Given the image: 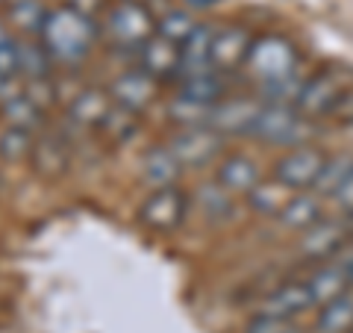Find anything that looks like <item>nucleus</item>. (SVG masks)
Here are the masks:
<instances>
[{
	"label": "nucleus",
	"mask_w": 353,
	"mask_h": 333,
	"mask_svg": "<svg viewBox=\"0 0 353 333\" xmlns=\"http://www.w3.org/2000/svg\"><path fill=\"white\" fill-rule=\"evenodd\" d=\"M215 183L224 186L230 195H250L253 189L262 183V174H259V165L250 157H245V153H230L215 169Z\"/></svg>",
	"instance_id": "nucleus-14"
},
{
	"label": "nucleus",
	"mask_w": 353,
	"mask_h": 333,
	"mask_svg": "<svg viewBox=\"0 0 353 333\" xmlns=\"http://www.w3.org/2000/svg\"><path fill=\"white\" fill-rule=\"evenodd\" d=\"M333 115H339L341 121H353V88H345V95H341V101L336 104Z\"/></svg>",
	"instance_id": "nucleus-38"
},
{
	"label": "nucleus",
	"mask_w": 353,
	"mask_h": 333,
	"mask_svg": "<svg viewBox=\"0 0 353 333\" xmlns=\"http://www.w3.org/2000/svg\"><path fill=\"white\" fill-rule=\"evenodd\" d=\"M106 36L118 48L139 50L150 36H157V21L141 0H121L106 12Z\"/></svg>",
	"instance_id": "nucleus-3"
},
{
	"label": "nucleus",
	"mask_w": 353,
	"mask_h": 333,
	"mask_svg": "<svg viewBox=\"0 0 353 333\" xmlns=\"http://www.w3.org/2000/svg\"><path fill=\"white\" fill-rule=\"evenodd\" d=\"M197 30V21L192 18V12H185V9H168L159 21H157V32L162 39H168L174 44H183L192 39V32Z\"/></svg>",
	"instance_id": "nucleus-30"
},
{
	"label": "nucleus",
	"mask_w": 353,
	"mask_h": 333,
	"mask_svg": "<svg viewBox=\"0 0 353 333\" xmlns=\"http://www.w3.org/2000/svg\"><path fill=\"white\" fill-rule=\"evenodd\" d=\"M3 41H9V32H6V27H3V21H0V44Z\"/></svg>",
	"instance_id": "nucleus-42"
},
{
	"label": "nucleus",
	"mask_w": 353,
	"mask_h": 333,
	"mask_svg": "<svg viewBox=\"0 0 353 333\" xmlns=\"http://www.w3.org/2000/svg\"><path fill=\"white\" fill-rule=\"evenodd\" d=\"M0 3H3V0H0Z\"/></svg>",
	"instance_id": "nucleus-44"
},
{
	"label": "nucleus",
	"mask_w": 353,
	"mask_h": 333,
	"mask_svg": "<svg viewBox=\"0 0 353 333\" xmlns=\"http://www.w3.org/2000/svg\"><path fill=\"white\" fill-rule=\"evenodd\" d=\"M185 3H189L192 9H209V6H215L218 0H185Z\"/></svg>",
	"instance_id": "nucleus-41"
},
{
	"label": "nucleus",
	"mask_w": 353,
	"mask_h": 333,
	"mask_svg": "<svg viewBox=\"0 0 353 333\" xmlns=\"http://www.w3.org/2000/svg\"><path fill=\"white\" fill-rule=\"evenodd\" d=\"M94 39H97L94 18L77 12L74 6L50 9L48 21H44V30H41V44L48 48L53 62H62V65H74L85 59Z\"/></svg>",
	"instance_id": "nucleus-1"
},
{
	"label": "nucleus",
	"mask_w": 353,
	"mask_h": 333,
	"mask_svg": "<svg viewBox=\"0 0 353 333\" xmlns=\"http://www.w3.org/2000/svg\"><path fill=\"white\" fill-rule=\"evenodd\" d=\"M30 160L41 177H59L68 171V148H65L57 136L36 139V148H32Z\"/></svg>",
	"instance_id": "nucleus-21"
},
{
	"label": "nucleus",
	"mask_w": 353,
	"mask_h": 333,
	"mask_svg": "<svg viewBox=\"0 0 353 333\" xmlns=\"http://www.w3.org/2000/svg\"><path fill=\"white\" fill-rule=\"evenodd\" d=\"M180 59H183V48L162 39L159 32L150 36L139 48V68L150 74L153 80H159V77H176L180 74Z\"/></svg>",
	"instance_id": "nucleus-13"
},
{
	"label": "nucleus",
	"mask_w": 353,
	"mask_h": 333,
	"mask_svg": "<svg viewBox=\"0 0 353 333\" xmlns=\"http://www.w3.org/2000/svg\"><path fill=\"white\" fill-rule=\"evenodd\" d=\"M112 106H115L112 95H109L106 88L92 86V88H80V92L71 97L68 115L74 124H80V127H101Z\"/></svg>",
	"instance_id": "nucleus-18"
},
{
	"label": "nucleus",
	"mask_w": 353,
	"mask_h": 333,
	"mask_svg": "<svg viewBox=\"0 0 353 333\" xmlns=\"http://www.w3.org/2000/svg\"><path fill=\"white\" fill-rule=\"evenodd\" d=\"M341 95H345V83H341L339 74H333V71L315 74V77H309V80H303L301 95H297V101H294V109L303 118L333 115Z\"/></svg>",
	"instance_id": "nucleus-7"
},
{
	"label": "nucleus",
	"mask_w": 353,
	"mask_h": 333,
	"mask_svg": "<svg viewBox=\"0 0 353 333\" xmlns=\"http://www.w3.org/2000/svg\"><path fill=\"white\" fill-rule=\"evenodd\" d=\"M262 101L256 97H227V101H218L212 106V118H209V127L215 133H250L256 118L262 113Z\"/></svg>",
	"instance_id": "nucleus-9"
},
{
	"label": "nucleus",
	"mask_w": 353,
	"mask_h": 333,
	"mask_svg": "<svg viewBox=\"0 0 353 333\" xmlns=\"http://www.w3.org/2000/svg\"><path fill=\"white\" fill-rule=\"evenodd\" d=\"M48 15L50 12L39 0H15V3L9 6V24H12L21 36H41Z\"/></svg>",
	"instance_id": "nucleus-26"
},
{
	"label": "nucleus",
	"mask_w": 353,
	"mask_h": 333,
	"mask_svg": "<svg viewBox=\"0 0 353 333\" xmlns=\"http://www.w3.org/2000/svg\"><path fill=\"white\" fill-rule=\"evenodd\" d=\"M24 97H30V104H36L41 113L57 104L59 97V86L53 83V77H39V80H27L24 83Z\"/></svg>",
	"instance_id": "nucleus-34"
},
{
	"label": "nucleus",
	"mask_w": 353,
	"mask_h": 333,
	"mask_svg": "<svg viewBox=\"0 0 353 333\" xmlns=\"http://www.w3.org/2000/svg\"><path fill=\"white\" fill-rule=\"evenodd\" d=\"M297 48L283 39V36H259L253 39L245 68L253 80L259 83H271V80H283L289 74H297Z\"/></svg>",
	"instance_id": "nucleus-2"
},
{
	"label": "nucleus",
	"mask_w": 353,
	"mask_h": 333,
	"mask_svg": "<svg viewBox=\"0 0 353 333\" xmlns=\"http://www.w3.org/2000/svg\"><path fill=\"white\" fill-rule=\"evenodd\" d=\"M21 77V65H18V41L9 39L0 44V80H12Z\"/></svg>",
	"instance_id": "nucleus-36"
},
{
	"label": "nucleus",
	"mask_w": 353,
	"mask_h": 333,
	"mask_svg": "<svg viewBox=\"0 0 353 333\" xmlns=\"http://www.w3.org/2000/svg\"><path fill=\"white\" fill-rule=\"evenodd\" d=\"M353 330V289L336 301L318 307L315 333H350Z\"/></svg>",
	"instance_id": "nucleus-22"
},
{
	"label": "nucleus",
	"mask_w": 353,
	"mask_h": 333,
	"mask_svg": "<svg viewBox=\"0 0 353 333\" xmlns=\"http://www.w3.org/2000/svg\"><path fill=\"white\" fill-rule=\"evenodd\" d=\"M321 218H324V198H318L315 192H294L292 201L277 216V221L285 230H297V233H306Z\"/></svg>",
	"instance_id": "nucleus-19"
},
{
	"label": "nucleus",
	"mask_w": 353,
	"mask_h": 333,
	"mask_svg": "<svg viewBox=\"0 0 353 333\" xmlns=\"http://www.w3.org/2000/svg\"><path fill=\"white\" fill-rule=\"evenodd\" d=\"M197 207H201V213L206 218L221 221V218L233 216V195L221 183H206L197 189Z\"/></svg>",
	"instance_id": "nucleus-29"
},
{
	"label": "nucleus",
	"mask_w": 353,
	"mask_h": 333,
	"mask_svg": "<svg viewBox=\"0 0 353 333\" xmlns=\"http://www.w3.org/2000/svg\"><path fill=\"white\" fill-rule=\"evenodd\" d=\"M333 201V207L339 209V213H345V216H353V171H350V177L345 183H341L339 189H336V195L330 198Z\"/></svg>",
	"instance_id": "nucleus-37"
},
{
	"label": "nucleus",
	"mask_w": 353,
	"mask_h": 333,
	"mask_svg": "<svg viewBox=\"0 0 353 333\" xmlns=\"http://www.w3.org/2000/svg\"><path fill=\"white\" fill-rule=\"evenodd\" d=\"M324 162H327L324 151H318L312 145H301V148H292L285 157H280V162L274 165V177L283 186H289L292 192H303V189L315 186Z\"/></svg>",
	"instance_id": "nucleus-6"
},
{
	"label": "nucleus",
	"mask_w": 353,
	"mask_h": 333,
	"mask_svg": "<svg viewBox=\"0 0 353 333\" xmlns=\"http://www.w3.org/2000/svg\"><path fill=\"white\" fill-rule=\"evenodd\" d=\"M3 83H6V80H0V86H3Z\"/></svg>",
	"instance_id": "nucleus-43"
},
{
	"label": "nucleus",
	"mask_w": 353,
	"mask_h": 333,
	"mask_svg": "<svg viewBox=\"0 0 353 333\" xmlns=\"http://www.w3.org/2000/svg\"><path fill=\"white\" fill-rule=\"evenodd\" d=\"M312 295H309L306 283H283L274 292H268L256 307V316H271V318H294L312 310Z\"/></svg>",
	"instance_id": "nucleus-11"
},
{
	"label": "nucleus",
	"mask_w": 353,
	"mask_h": 333,
	"mask_svg": "<svg viewBox=\"0 0 353 333\" xmlns=\"http://www.w3.org/2000/svg\"><path fill=\"white\" fill-rule=\"evenodd\" d=\"M306 283V289L309 295H312V304L315 307H324L330 301H336V298H341L345 292H350V274L347 269L341 263H324V265H318V269L312 272V277Z\"/></svg>",
	"instance_id": "nucleus-16"
},
{
	"label": "nucleus",
	"mask_w": 353,
	"mask_h": 333,
	"mask_svg": "<svg viewBox=\"0 0 353 333\" xmlns=\"http://www.w3.org/2000/svg\"><path fill=\"white\" fill-rule=\"evenodd\" d=\"M292 189L289 186H283L277 177H274L271 183H259L253 192L248 195V201H250V207L256 209L259 216H274L277 218L280 213H283V207L292 201Z\"/></svg>",
	"instance_id": "nucleus-24"
},
{
	"label": "nucleus",
	"mask_w": 353,
	"mask_h": 333,
	"mask_svg": "<svg viewBox=\"0 0 353 333\" xmlns=\"http://www.w3.org/2000/svg\"><path fill=\"white\" fill-rule=\"evenodd\" d=\"M212 39L215 30L209 24H197L192 32V39L183 44V59H180V80L185 77H201V74H212Z\"/></svg>",
	"instance_id": "nucleus-17"
},
{
	"label": "nucleus",
	"mask_w": 353,
	"mask_h": 333,
	"mask_svg": "<svg viewBox=\"0 0 353 333\" xmlns=\"http://www.w3.org/2000/svg\"><path fill=\"white\" fill-rule=\"evenodd\" d=\"M250 44H253V39L248 36V30H241L236 24H230L224 30H215L212 68L215 71H233V68H239V65H245Z\"/></svg>",
	"instance_id": "nucleus-15"
},
{
	"label": "nucleus",
	"mask_w": 353,
	"mask_h": 333,
	"mask_svg": "<svg viewBox=\"0 0 353 333\" xmlns=\"http://www.w3.org/2000/svg\"><path fill=\"white\" fill-rule=\"evenodd\" d=\"M0 118L6 121V127H18V130L32 133L41 124L44 113L36 104H30V97H24V92H21L12 97H3V104H0Z\"/></svg>",
	"instance_id": "nucleus-23"
},
{
	"label": "nucleus",
	"mask_w": 353,
	"mask_h": 333,
	"mask_svg": "<svg viewBox=\"0 0 353 333\" xmlns=\"http://www.w3.org/2000/svg\"><path fill=\"white\" fill-rule=\"evenodd\" d=\"M71 6L77 9V12H83V15H88V18H94V15L103 9V0H71Z\"/></svg>",
	"instance_id": "nucleus-39"
},
{
	"label": "nucleus",
	"mask_w": 353,
	"mask_h": 333,
	"mask_svg": "<svg viewBox=\"0 0 353 333\" xmlns=\"http://www.w3.org/2000/svg\"><path fill=\"white\" fill-rule=\"evenodd\" d=\"M180 171H183V165L176 162V157L168 151V145L150 148V151H145V157H141V177H145V183L153 189L174 186Z\"/></svg>",
	"instance_id": "nucleus-20"
},
{
	"label": "nucleus",
	"mask_w": 353,
	"mask_h": 333,
	"mask_svg": "<svg viewBox=\"0 0 353 333\" xmlns=\"http://www.w3.org/2000/svg\"><path fill=\"white\" fill-rule=\"evenodd\" d=\"M245 333H303V327L294 325V318H271V316H253L248 321Z\"/></svg>",
	"instance_id": "nucleus-35"
},
{
	"label": "nucleus",
	"mask_w": 353,
	"mask_h": 333,
	"mask_svg": "<svg viewBox=\"0 0 353 333\" xmlns=\"http://www.w3.org/2000/svg\"><path fill=\"white\" fill-rule=\"evenodd\" d=\"M32 148H36V139H32V133H27V130L6 127L0 133V160H6V162L30 160Z\"/></svg>",
	"instance_id": "nucleus-32"
},
{
	"label": "nucleus",
	"mask_w": 353,
	"mask_h": 333,
	"mask_svg": "<svg viewBox=\"0 0 353 333\" xmlns=\"http://www.w3.org/2000/svg\"><path fill=\"white\" fill-rule=\"evenodd\" d=\"M350 333H353V330H350Z\"/></svg>",
	"instance_id": "nucleus-46"
},
{
	"label": "nucleus",
	"mask_w": 353,
	"mask_h": 333,
	"mask_svg": "<svg viewBox=\"0 0 353 333\" xmlns=\"http://www.w3.org/2000/svg\"><path fill=\"white\" fill-rule=\"evenodd\" d=\"M18 65H21V77H24V80H39V77H50L53 57L41 41L21 39L18 41Z\"/></svg>",
	"instance_id": "nucleus-25"
},
{
	"label": "nucleus",
	"mask_w": 353,
	"mask_h": 333,
	"mask_svg": "<svg viewBox=\"0 0 353 333\" xmlns=\"http://www.w3.org/2000/svg\"><path fill=\"white\" fill-rule=\"evenodd\" d=\"M12 3H15V0H12Z\"/></svg>",
	"instance_id": "nucleus-45"
},
{
	"label": "nucleus",
	"mask_w": 353,
	"mask_h": 333,
	"mask_svg": "<svg viewBox=\"0 0 353 333\" xmlns=\"http://www.w3.org/2000/svg\"><path fill=\"white\" fill-rule=\"evenodd\" d=\"M168 118L174 124H180V130L185 127H209V118H212V106L185 101V97L176 95L174 101L168 104Z\"/></svg>",
	"instance_id": "nucleus-31"
},
{
	"label": "nucleus",
	"mask_w": 353,
	"mask_h": 333,
	"mask_svg": "<svg viewBox=\"0 0 353 333\" xmlns=\"http://www.w3.org/2000/svg\"><path fill=\"white\" fill-rule=\"evenodd\" d=\"M345 242H347L345 221H339V218H321L315 227H309L303 233L301 254H303V257H309V260L324 263V260L333 257L339 248H345Z\"/></svg>",
	"instance_id": "nucleus-12"
},
{
	"label": "nucleus",
	"mask_w": 353,
	"mask_h": 333,
	"mask_svg": "<svg viewBox=\"0 0 353 333\" xmlns=\"http://www.w3.org/2000/svg\"><path fill=\"white\" fill-rule=\"evenodd\" d=\"M185 209H189V201H185V192L180 186L153 189V192L145 198V204L139 207V221L148 230L168 233V230L183 225Z\"/></svg>",
	"instance_id": "nucleus-5"
},
{
	"label": "nucleus",
	"mask_w": 353,
	"mask_h": 333,
	"mask_svg": "<svg viewBox=\"0 0 353 333\" xmlns=\"http://www.w3.org/2000/svg\"><path fill=\"white\" fill-rule=\"evenodd\" d=\"M250 136H256L262 142H271V145H285V148H301L306 145L309 136V121L297 113L294 106H271L265 104L262 113L253 124Z\"/></svg>",
	"instance_id": "nucleus-4"
},
{
	"label": "nucleus",
	"mask_w": 353,
	"mask_h": 333,
	"mask_svg": "<svg viewBox=\"0 0 353 333\" xmlns=\"http://www.w3.org/2000/svg\"><path fill=\"white\" fill-rule=\"evenodd\" d=\"M101 130H103L112 142H124V139H130L132 133H136V113H130V109H124V106L115 104L112 109H109V115L103 118Z\"/></svg>",
	"instance_id": "nucleus-33"
},
{
	"label": "nucleus",
	"mask_w": 353,
	"mask_h": 333,
	"mask_svg": "<svg viewBox=\"0 0 353 333\" xmlns=\"http://www.w3.org/2000/svg\"><path fill=\"white\" fill-rule=\"evenodd\" d=\"M109 95H112V101L118 106L130 109V113H141L145 106L153 104V97H157V80H153L150 74H145L141 68L136 71H124L121 77H115L112 86H109Z\"/></svg>",
	"instance_id": "nucleus-10"
},
{
	"label": "nucleus",
	"mask_w": 353,
	"mask_h": 333,
	"mask_svg": "<svg viewBox=\"0 0 353 333\" xmlns=\"http://www.w3.org/2000/svg\"><path fill=\"white\" fill-rule=\"evenodd\" d=\"M221 92H224V83H221L218 71L201 74V77H185V80H180V97H185V101H194V104H203V106H215L218 101H224Z\"/></svg>",
	"instance_id": "nucleus-28"
},
{
	"label": "nucleus",
	"mask_w": 353,
	"mask_h": 333,
	"mask_svg": "<svg viewBox=\"0 0 353 333\" xmlns=\"http://www.w3.org/2000/svg\"><path fill=\"white\" fill-rule=\"evenodd\" d=\"M168 151L183 169L206 165L221 153V133H215L212 127H185L168 139Z\"/></svg>",
	"instance_id": "nucleus-8"
},
{
	"label": "nucleus",
	"mask_w": 353,
	"mask_h": 333,
	"mask_svg": "<svg viewBox=\"0 0 353 333\" xmlns=\"http://www.w3.org/2000/svg\"><path fill=\"white\" fill-rule=\"evenodd\" d=\"M341 265H345V269H347V274H350V280H353V245L347 248V254H345V257H341Z\"/></svg>",
	"instance_id": "nucleus-40"
},
{
	"label": "nucleus",
	"mask_w": 353,
	"mask_h": 333,
	"mask_svg": "<svg viewBox=\"0 0 353 333\" xmlns=\"http://www.w3.org/2000/svg\"><path fill=\"white\" fill-rule=\"evenodd\" d=\"M350 171H353V157H350V153H336V157H327L324 169H321V174H318V180L312 186V192L318 198H327V201H330V198L336 195V189L350 177Z\"/></svg>",
	"instance_id": "nucleus-27"
}]
</instances>
